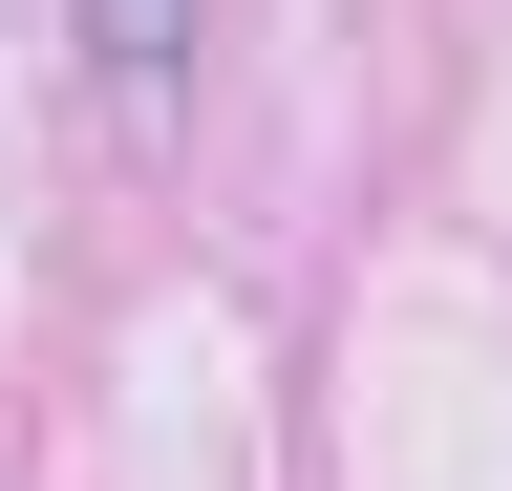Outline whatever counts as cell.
<instances>
[{"mask_svg": "<svg viewBox=\"0 0 512 491\" xmlns=\"http://www.w3.org/2000/svg\"><path fill=\"white\" fill-rule=\"evenodd\" d=\"M86 65H107V86H171V65H192V0H86Z\"/></svg>", "mask_w": 512, "mask_h": 491, "instance_id": "1", "label": "cell"}]
</instances>
